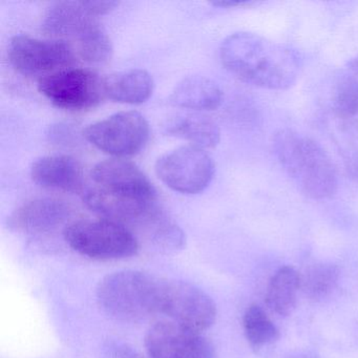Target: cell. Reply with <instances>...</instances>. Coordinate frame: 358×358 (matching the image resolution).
<instances>
[{
  "label": "cell",
  "instance_id": "obj_1",
  "mask_svg": "<svg viewBox=\"0 0 358 358\" xmlns=\"http://www.w3.org/2000/svg\"><path fill=\"white\" fill-rule=\"evenodd\" d=\"M81 196L102 219L124 226L148 228L162 213L152 182L135 163L123 159H108L95 165Z\"/></svg>",
  "mask_w": 358,
  "mask_h": 358
},
{
  "label": "cell",
  "instance_id": "obj_2",
  "mask_svg": "<svg viewBox=\"0 0 358 358\" xmlns=\"http://www.w3.org/2000/svg\"><path fill=\"white\" fill-rule=\"evenodd\" d=\"M224 68L238 80L267 90H287L301 69L295 50L253 33L229 35L220 48Z\"/></svg>",
  "mask_w": 358,
  "mask_h": 358
},
{
  "label": "cell",
  "instance_id": "obj_3",
  "mask_svg": "<svg viewBox=\"0 0 358 358\" xmlns=\"http://www.w3.org/2000/svg\"><path fill=\"white\" fill-rule=\"evenodd\" d=\"M272 144L280 166L306 196L326 200L334 196L336 169L317 142L292 129H280Z\"/></svg>",
  "mask_w": 358,
  "mask_h": 358
},
{
  "label": "cell",
  "instance_id": "obj_4",
  "mask_svg": "<svg viewBox=\"0 0 358 358\" xmlns=\"http://www.w3.org/2000/svg\"><path fill=\"white\" fill-rule=\"evenodd\" d=\"M43 32L62 41L90 64H104L112 58L113 43L89 1H59L45 12Z\"/></svg>",
  "mask_w": 358,
  "mask_h": 358
},
{
  "label": "cell",
  "instance_id": "obj_5",
  "mask_svg": "<svg viewBox=\"0 0 358 358\" xmlns=\"http://www.w3.org/2000/svg\"><path fill=\"white\" fill-rule=\"evenodd\" d=\"M162 280L135 270L114 272L100 280L97 299L102 309L121 322H141L160 313Z\"/></svg>",
  "mask_w": 358,
  "mask_h": 358
},
{
  "label": "cell",
  "instance_id": "obj_6",
  "mask_svg": "<svg viewBox=\"0 0 358 358\" xmlns=\"http://www.w3.org/2000/svg\"><path fill=\"white\" fill-rule=\"evenodd\" d=\"M64 236L73 250L100 261L127 259L139 250L135 234L127 226L110 220L73 222L64 227Z\"/></svg>",
  "mask_w": 358,
  "mask_h": 358
},
{
  "label": "cell",
  "instance_id": "obj_7",
  "mask_svg": "<svg viewBox=\"0 0 358 358\" xmlns=\"http://www.w3.org/2000/svg\"><path fill=\"white\" fill-rule=\"evenodd\" d=\"M150 125L140 113L120 112L87 125L83 137L92 145L115 157L139 154L150 139Z\"/></svg>",
  "mask_w": 358,
  "mask_h": 358
},
{
  "label": "cell",
  "instance_id": "obj_8",
  "mask_svg": "<svg viewBox=\"0 0 358 358\" xmlns=\"http://www.w3.org/2000/svg\"><path fill=\"white\" fill-rule=\"evenodd\" d=\"M8 57L16 72L41 79L73 68L77 55L74 49L64 41H41L28 35H17L10 41Z\"/></svg>",
  "mask_w": 358,
  "mask_h": 358
},
{
  "label": "cell",
  "instance_id": "obj_9",
  "mask_svg": "<svg viewBox=\"0 0 358 358\" xmlns=\"http://www.w3.org/2000/svg\"><path fill=\"white\" fill-rule=\"evenodd\" d=\"M38 90L57 108L77 112L96 108L106 97L104 79L87 69H66L43 77Z\"/></svg>",
  "mask_w": 358,
  "mask_h": 358
},
{
  "label": "cell",
  "instance_id": "obj_10",
  "mask_svg": "<svg viewBox=\"0 0 358 358\" xmlns=\"http://www.w3.org/2000/svg\"><path fill=\"white\" fill-rule=\"evenodd\" d=\"M155 171L171 189L180 194H196L208 187L215 166L204 150L189 145L163 155L157 160Z\"/></svg>",
  "mask_w": 358,
  "mask_h": 358
},
{
  "label": "cell",
  "instance_id": "obj_11",
  "mask_svg": "<svg viewBox=\"0 0 358 358\" xmlns=\"http://www.w3.org/2000/svg\"><path fill=\"white\" fill-rule=\"evenodd\" d=\"M160 313L180 326L201 333L215 324L217 306L207 293L194 285L162 280Z\"/></svg>",
  "mask_w": 358,
  "mask_h": 358
},
{
  "label": "cell",
  "instance_id": "obj_12",
  "mask_svg": "<svg viewBox=\"0 0 358 358\" xmlns=\"http://www.w3.org/2000/svg\"><path fill=\"white\" fill-rule=\"evenodd\" d=\"M145 348L152 358H215V347L209 339L171 320L150 327L145 335Z\"/></svg>",
  "mask_w": 358,
  "mask_h": 358
},
{
  "label": "cell",
  "instance_id": "obj_13",
  "mask_svg": "<svg viewBox=\"0 0 358 358\" xmlns=\"http://www.w3.org/2000/svg\"><path fill=\"white\" fill-rule=\"evenodd\" d=\"M70 206L52 198L34 199L18 207L8 220L13 231L28 236H45L57 230L70 217Z\"/></svg>",
  "mask_w": 358,
  "mask_h": 358
},
{
  "label": "cell",
  "instance_id": "obj_14",
  "mask_svg": "<svg viewBox=\"0 0 358 358\" xmlns=\"http://www.w3.org/2000/svg\"><path fill=\"white\" fill-rule=\"evenodd\" d=\"M31 178L41 187L71 194H83L87 185L80 163L64 155L37 159L31 167Z\"/></svg>",
  "mask_w": 358,
  "mask_h": 358
},
{
  "label": "cell",
  "instance_id": "obj_15",
  "mask_svg": "<svg viewBox=\"0 0 358 358\" xmlns=\"http://www.w3.org/2000/svg\"><path fill=\"white\" fill-rule=\"evenodd\" d=\"M221 87L210 79L190 76L176 85L169 96V103L177 108L194 110H215L223 102Z\"/></svg>",
  "mask_w": 358,
  "mask_h": 358
},
{
  "label": "cell",
  "instance_id": "obj_16",
  "mask_svg": "<svg viewBox=\"0 0 358 358\" xmlns=\"http://www.w3.org/2000/svg\"><path fill=\"white\" fill-rule=\"evenodd\" d=\"M103 79L106 97L119 103H144L154 92L152 77L139 69L115 73Z\"/></svg>",
  "mask_w": 358,
  "mask_h": 358
},
{
  "label": "cell",
  "instance_id": "obj_17",
  "mask_svg": "<svg viewBox=\"0 0 358 358\" xmlns=\"http://www.w3.org/2000/svg\"><path fill=\"white\" fill-rule=\"evenodd\" d=\"M299 291L301 273L291 266H282L268 282L266 305L278 315L289 316L296 308Z\"/></svg>",
  "mask_w": 358,
  "mask_h": 358
},
{
  "label": "cell",
  "instance_id": "obj_18",
  "mask_svg": "<svg viewBox=\"0 0 358 358\" xmlns=\"http://www.w3.org/2000/svg\"><path fill=\"white\" fill-rule=\"evenodd\" d=\"M169 136L189 142L201 150H210L219 144L221 133L211 119L201 115H184L171 119L165 127Z\"/></svg>",
  "mask_w": 358,
  "mask_h": 358
},
{
  "label": "cell",
  "instance_id": "obj_19",
  "mask_svg": "<svg viewBox=\"0 0 358 358\" xmlns=\"http://www.w3.org/2000/svg\"><path fill=\"white\" fill-rule=\"evenodd\" d=\"M341 270L336 265L320 262L309 266L301 273V291L310 301L328 299L338 286Z\"/></svg>",
  "mask_w": 358,
  "mask_h": 358
},
{
  "label": "cell",
  "instance_id": "obj_20",
  "mask_svg": "<svg viewBox=\"0 0 358 358\" xmlns=\"http://www.w3.org/2000/svg\"><path fill=\"white\" fill-rule=\"evenodd\" d=\"M243 329L249 345L257 350L273 345L280 338L278 327L257 303L249 306L245 311Z\"/></svg>",
  "mask_w": 358,
  "mask_h": 358
},
{
  "label": "cell",
  "instance_id": "obj_21",
  "mask_svg": "<svg viewBox=\"0 0 358 358\" xmlns=\"http://www.w3.org/2000/svg\"><path fill=\"white\" fill-rule=\"evenodd\" d=\"M332 108L339 119L352 121L358 119V80L345 77L337 83L332 97Z\"/></svg>",
  "mask_w": 358,
  "mask_h": 358
},
{
  "label": "cell",
  "instance_id": "obj_22",
  "mask_svg": "<svg viewBox=\"0 0 358 358\" xmlns=\"http://www.w3.org/2000/svg\"><path fill=\"white\" fill-rule=\"evenodd\" d=\"M347 171L350 177L358 183V154L353 155L348 159Z\"/></svg>",
  "mask_w": 358,
  "mask_h": 358
},
{
  "label": "cell",
  "instance_id": "obj_23",
  "mask_svg": "<svg viewBox=\"0 0 358 358\" xmlns=\"http://www.w3.org/2000/svg\"><path fill=\"white\" fill-rule=\"evenodd\" d=\"M250 1H245V0H223V1H215L213 3V6L215 7H221V8H234V7H241V6L249 5Z\"/></svg>",
  "mask_w": 358,
  "mask_h": 358
},
{
  "label": "cell",
  "instance_id": "obj_24",
  "mask_svg": "<svg viewBox=\"0 0 358 358\" xmlns=\"http://www.w3.org/2000/svg\"><path fill=\"white\" fill-rule=\"evenodd\" d=\"M286 358H320L313 352L310 351H299L294 352V353L289 354Z\"/></svg>",
  "mask_w": 358,
  "mask_h": 358
},
{
  "label": "cell",
  "instance_id": "obj_25",
  "mask_svg": "<svg viewBox=\"0 0 358 358\" xmlns=\"http://www.w3.org/2000/svg\"><path fill=\"white\" fill-rule=\"evenodd\" d=\"M349 66L352 71H354V72L357 73L358 74V57L352 60V62H350Z\"/></svg>",
  "mask_w": 358,
  "mask_h": 358
}]
</instances>
